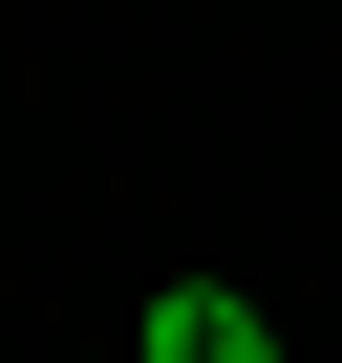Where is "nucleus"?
<instances>
[{
	"mask_svg": "<svg viewBox=\"0 0 342 363\" xmlns=\"http://www.w3.org/2000/svg\"><path fill=\"white\" fill-rule=\"evenodd\" d=\"M128 363H278V320H257L236 278H171V299L128 320Z\"/></svg>",
	"mask_w": 342,
	"mask_h": 363,
	"instance_id": "nucleus-1",
	"label": "nucleus"
}]
</instances>
